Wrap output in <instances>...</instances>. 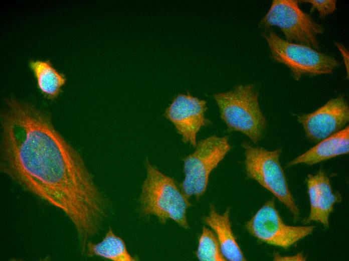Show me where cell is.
<instances>
[{
	"instance_id": "9",
	"label": "cell",
	"mask_w": 349,
	"mask_h": 261,
	"mask_svg": "<svg viewBox=\"0 0 349 261\" xmlns=\"http://www.w3.org/2000/svg\"><path fill=\"white\" fill-rule=\"evenodd\" d=\"M206 109L205 100L189 93H180L173 98L164 115L173 124L183 143L196 147L198 132L209 123L205 117Z\"/></svg>"
},
{
	"instance_id": "19",
	"label": "cell",
	"mask_w": 349,
	"mask_h": 261,
	"mask_svg": "<svg viewBox=\"0 0 349 261\" xmlns=\"http://www.w3.org/2000/svg\"><path fill=\"white\" fill-rule=\"evenodd\" d=\"M273 259L275 260H303L305 259V258L300 253L292 256H282L275 253L273 254Z\"/></svg>"
},
{
	"instance_id": "12",
	"label": "cell",
	"mask_w": 349,
	"mask_h": 261,
	"mask_svg": "<svg viewBox=\"0 0 349 261\" xmlns=\"http://www.w3.org/2000/svg\"><path fill=\"white\" fill-rule=\"evenodd\" d=\"M349 152V128L346 126L339 132L320 141L316 145L293 159L287 165L312 166Z\"/></svg>"
},
{
	"instance_id": "10",
	"label": "cell",
	"mask_w": 349,
	"mask_h": 261,
	"mask_svg": "<svg viewBox=\"0 0 349 261\" xmlns=\"http://www.w3.org/2000/svg\"><path fill=\"white\" fill-rule=\"evenodd\" d=\"M348 120V104L343 95L330 99L312 112L298 117L306 136L314 142H319L341 130Z\"/></svg>"
},
{
	"instance_id": "11",
	"label": "cell",
	"mask_w": 349,
	"mask_h": 261,
	"mask_svg": "<svg viewBox=\"0 0 349 261\" xmlns=\"http://www.w3.org/2000/svg\"><path fill=\"white\" fill-rule=\"evenodd\" d=\"M306 184L310 212L303 222L306 224L317 222L327 228L333 206L335 203L341 201L342 197L339 193L333 192L329 179L322 170L315 174H309Z\"/></svg>"
},
{
	"instance_id": "8",
	"label": "cell",
	"mask_w": 349,
	"mask_h": 261,
	"mask_svg": "<svg viewBox=\"0 0 349 261\" xmlns=\"http://www.w3.org/2000/svg\"><path fill=\"white\" fill-rule=\"evenodd\" d=\"M314 227L285 224L273 199L263 205L245 224L247 231L258 240L285 249L311 234Z\"/></svg>"
},
{
	"instance_id": "6",
	"label": "cell",
	"mask_w": 349,
	"mask_h": 261,
	"mask_svg": "<svg viewBox=\"0 0 349 261\" xmlns=\"http://www.w3.org/2000/svg\"><path fill=\"white\" fill-rule=\"evenodd\" d=\"M297 0H274L261 20L259 26L265 29L277 27L286 41L310 46L319 50L318 36L324 29L299 7Z\"/></svg>"
},
{
	"instance_id": "7",
	"label": "cell",
	"mask_w": 349,
	"mask_h": 261,
	"mask_svg": "<svg viewBox=\"0 0 349 261\" xmlns=\"http://www.w3.org/2000/svg\"><path fill=\"white\" fill-rule=\"evenodd\" d=\"M194 152L183 159L184 179L180 187L189 198L198 200L205 192L211 172L231 149L228 137L211 136L199 141Z\"/></svg>"
},
{
	"instance_id": "4",
	"label": "cell",
	"mask_w": 349,
	"mask_h": 261,
	"mask_svg": "<svg viewBox=\"0 0 349 261\" xmlns=\"http://www.w3.org/2000/svg\"><path fill=\"white\" fill-rule=\"evenodd\" d=\"M262 36L273 60L286 66L297 81L304 75L332 74L340 66L334 57L305 45L288 42L273 31L265 32Z\"/></svg>"
},
{
	"instance_id": "16",
	"label": "cell",
	"mask_w": 349,
	"mask_h": 261,
	"mask_svg": "<svg viewBox=\"0 0 349 261\" xmlns=\"http://www.w3.org/2000/svg\"><path fill=\"white\" fill-rule=\"evenodd\" d=\"M196 255L201 261L226 260L215 234L205 226L199 237Z\"/></svg>"
},
{
	"instance_id": "1",
	"label": "cell",
	"mask_w": 349,
	"mask_h": 261,
	"mask_svg": "<svg viewBox=\"0 0 349 261\" xmlns=\"http://www.w3.org/2000/svg\"><path fill=\"white\" fill-rule=\"evenodd\" d=\"M2 114L1 170L57 208L76 230L80 249L101 229L110 203L79 152L33 106L9 99Z\"/></svg>"
},
{
	"instance_id": "14",
	"label": "cell",
	"mask_w": 349,
	"mask_h": 261,
	"mask_svg": "<svg viewBox=\"0 0 349 261\" xmlns=\"http://www.w3.org/2000/svg\"><path fill=\"white\" fill-rule=\"evenodd\" d=\"M29 67L43 96L51 100L56 99L66 84L65 75L56 69L48 60H31Z\"/></svg>"
},
{
	"instance_id": "17",
	"label": "cell",
	"mask_w": 349,
	"mask_h": 261,
	"mask_svg": "<svg viewBox=\"0 0 349 261\" xmlns=\"http://www.w3.org/2000/svg\"><path fill=\"white\" fill-rule=\"evenodd\" d=\"M299 3H307L311 5V11L316 10L321 19L332 14L336 9L335 0H301Z\"/></svg>"
},
{
	"instance_id": "15",
	"label": "cell",
	"mask_w": 349,
	"mask_h": 261,
	"mask_svg": "<svg viewBox=\"0 0 349 261\" xmlns=\"http://www.w3.org/2000/svg\"><path fill=\"white\" fill-rule=\"evenodd\" d=\"M85 253L88 257L98 256L111 261H137L130 254L124 240L109 228L102 240L97 243L89 241Z\"/></svg>"
},
{
	"instance_id": "18",
	"label": "cell",
	"mask_w": 349,
	"mask_h": 261,
	"mask_svg": "<svg viewBox=\"0 0 349 261\" xmlns=\"http://www.w3.org/2000/svg\"><path fill=\"white\" fill-rule=\"evenodd\" d=\"M335 45L341 54L346 74L348 75V51L342 44L339 43H336Z\"/></svg>"
},
{
	"instance_id": "3",
	"label": "cell",
	"mask_w": 349,
	"mask_h": 261,
	"mask_svg": "<svg viewBox=\"0 0 349 261\" xmlns=\"http://www.w3.org/2000/svg\"><path fill=\"white\" fill-rule=\"evenodd\" d=\"M214 97L228 130L241 132L254 143L261 140L266 120L259 105L258 92L252 84L238 85Z\"/></svg>"
},
{
	"instance_id": "2",
	"label": "cell",
	"mask_w": 349,
	"mask_h": 261,
	"mask_svg": "<svg viewBox=\"0 0 349 261\" xmlns=\"http://www.w3.org/2000/svg\"><path fill=\"white\" fill-rule=\"evenodd\" d=\"M146 177L138 198L139 214L153 216L164 224L168 220L188 230L187 212L192 205L176 181L161 172L147 158Z\"/></svg>"
},
{
	"instance_id": "5",
	"label": "cell",
	"mask_w": 349,
	"mask_h": 261,
	"mask_svg": "<svg viewBox=\"0 0 349 261\" xmlns=\"http://www.w3.org/2000/svg\"><path fill=\"white\" fill-rule=\"evenodd\" d=\"M245 167L247 176L272 193L290 211L294 219L300 210L289 189L280 163L281 149L268 150L244 143Z\"/></svg>"
},
{
	"instance_id": "13",
	"label": "cell",
	"mask_w": 349,
	"mask_h": 261,
	"mask_svg": "<svg viewBox=\"0 0 349 261\" xmlns=\"http://www.w3.org/2000/svg\"><path fill=\"white\" fill-rule=\"evenodd\" d=\"M204 223L214 231L222 254L230 261L246 260L232 229L230 220V208L225 212L218 213L214 204L210 206L208 215L203 219Z\"/></svg>"
}]
</instances>
